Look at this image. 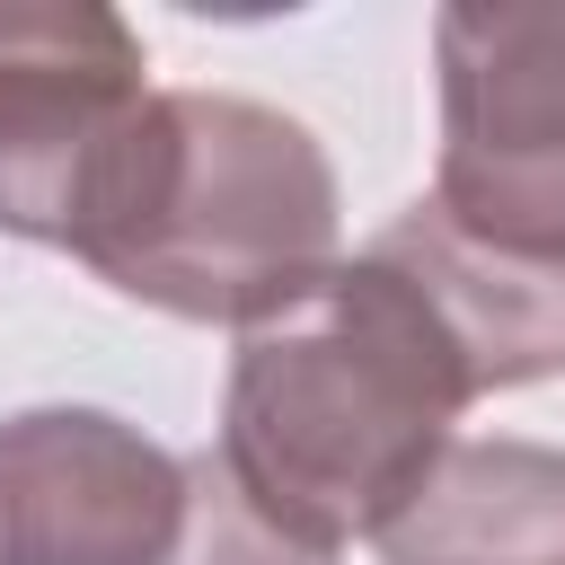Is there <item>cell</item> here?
<instances>
[{"label":"cell","mask_w":565,"mask_h":565,"mask_svg":"<svg viewBox=\"0 0 565 565\" xmlns=\"http://www.w3.org/2000/svg\"><path fill=\"white\" fill-rule=\"evenodd\" d=\"M371 547L380 565H565V450L521 433L450 441Z\"/></svg>","instance_id":"obj_6"},{"label":"cell","mask_w":565,"mask_h":565,"mask_svg":"<svg viewBox=\"0 0 565 565\" xmlns=\"http://www.w3.org/2000/svg\"><path fill=\"white\" fill-rule=\"evenodd\" d=\"M168 565H335V556L327 547H300L265 512H247L238 486L203 450V459H185V530H177V556Z\"/></svg>","instance_id":"obj_7"},{"label":"cell","mask_w":565,"mask_h":565,"mask_svg":"<svg viewBox=\"0 0 565 565\" xmlns=\"http://www.w3.org/2000/svg\"><path fill=\"white\" fill-rule=\"evenodd\" d=\"M115 9H0V230L79 256L124 150L141 132L150 79Z\"/></svg>","instance_id":"obj_4"},{"label":"cell","mask_w":565,"mask_h":565,"mask_svg":"<svg viewBox=\"0 0 565 565\" xmlns=\"http://www.w3.org/2000/svg\"><path fill=\"white\" fill-rule=\"evenodd\" d=\"M547 371H565V274L503 265L415 203L238 335L212 468L282 539L344 556L380 539L477 397Z\"/></svg>","instance_id":"obj_1"},{"label":"cell","mask_w":565,"mask_h":565,"mask_svg":"<svg viewBox=\"0 0 565 565\" xmlns=\"http://www.w3.org/2000/svg\"><path fill=\"white\" fill-rule=\"evenodd\" d=\"M335 159L300 115L230 88H150L79 265L141 309L247 335L335 265Z\"/></svg>","instance_id":"obj_2"},{"label":"cell","mask_w":565,"mask_h":565,"mask_svg":"<svg viewBox=\"0 0 565 565\" xmlns=\"http://www.w3.org/2000/svg\"><path fill=\"white\" fill-rule=\"evenodd\" d=\"M185 459L106 406L0 415V565H168Z\"/></svg>","instance_id":"obj_5"},{"label":"cell","mask_w":565,"mask_h":565,"mask_svg":"<svg viewBox=\"0 0 565 565\" xmlns=\"http://www.w3.org/2000/svg\"><path fill=\"white\" fill-rule=\"evenodd\" d=\"M433 212L503 265L565 274V9H441Z\"/></svg>","instance_id":"obj_3"}]
</instances>
